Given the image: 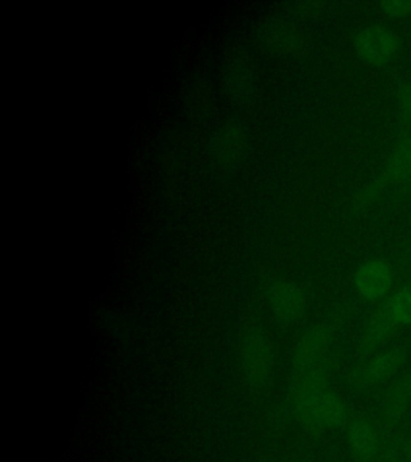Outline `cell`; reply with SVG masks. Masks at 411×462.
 Returning <instances> with one entry per match:
<instances>
[{
	"label": "cell",
	"mask_w": 411,
	"mask_h": 462,
	"mask_svg": "<svg viewBox=\"0 0 411 462\" xmlns=\"http://www.w3.org/2000/svg\"><path fill=\"white\" fill-rule=\"evenodd\" d=\"M246 135L235 124H225L210 138V154L220 166H235L243 158Z\"/></svg>",
	"instance_id": "obj_6"
},
{
	"label": "cell",
	"mask_w": 411,
	"mask_h": 462,
	"mask_svg": "<svg viewBox=\"0 0 411 462\" xmlns=\"http://www.w3.org/2000/svg\"><path fill=\"white\" fill-rule=\"evenodd\" d=\"M264 41L272 49L280 51H291L293 49H296L301 39L297 37L296 29L293 28L288 23L272 22L266 28Z\"/></svg>",
	"instance_id": "obj_10"
},
{
	"label": "cell",
	"mask_w": 411,
	"mask_h": 462,
	"mask_svg": "<svg viewBox=\"0 0 411 462\" xmlns=\"http://www.w3.org/2000/svg\"><path fill=\"white\" fill-rule=\"evenodd\" d=\"M267 300L274 317L283 323H293L303 317L305 309L304 291L296 282L275 280L267 288Z\"/></svg>",
	"instance_id": "obj_3"
},
{
	"label": "cell",
	"mask_w": 411,
	"mask_h": 462,
	"mask_svg": "<svg viewBox=\"0 0 411 462\" xmlns=\"http://www.w3.org/2000/svg\"><path fill=\"white\" fill-rule=\"evenodd\" d=\"M400 361L402 356L398 354V350H392L376 356L375 360L369 363L361 371V381L365 383H383L397 371Z\"/></svg>",
	"instance_id": "obj_9"
},
{
	"label": "cell",
	"mask_w": 411,
	"mask_h": 462,
	"mask_svg": "<svg viewBox=\"0 0 411 462\" xmlns=\"http://www.w3.org/2000/svg\"><path fill=\"white\" fill-rule=\"evenodd\" d=\"M389 172L396 180H406L411 177V140H406L396 152L390 161Z\"/></svg>",
	"instance_id": "obj_13"
},
{
	"label": "cell",
	"mask_w": 411,
	"mask_h": 462,
	"mask_svg": "<svg viewBox=\"0 0 411 462\" xmlns=\"http://www.w3.org/2000/svg\"><path fill=\"white\" fill-rule=\"evenodd\" d=\"M354 49L361 61L371 66H381L396 55L397 41L388 29L369 26L355 36Z\"/></svg>",
	"instance_id": "obj_4"
},
{
	"label": "cell",
	"mask_w": 411,
	"mask_h": 462,
	"mask_svg": "<svg viewBox=\"0 0 411 462\" xmlns=\"http://www.w3.org/2000/svg\"><path fill=\"white\" fill-rule=\"evenodd\" d=\"M383 303L397 325H411V288L400 289Z\"/></svg>",
	"instance_id": "obj_12"
},
{
	"label": "cell",
	"mask_w": 411,
	"mask_h": 462,
	"mask_svg": "<svg viewBox=\"0 0 411 462\" xmlns=\"http://www.w3.org/2000/svg\"><path fill=\"white\" fill-rule=\"evenodd\" d=\"M239 361L246 383L253 389L266 387L272 375V344L267 332L253 326L245 332L239 346Z\"/></svg>",
	"instance_id": "obj_1"
},
{
	"label": "cell",
	"mask_w": 411,
	"mask_h": 462,
	"mask_svg": "<svg viewBox=\"0 0 411 462\" xmlns=\"http://www.w3.org/2000/svg\"><path fill=\"white\" fill-rule=\"evenodd\" d=\"M349 445L360 459H371L378 455L379 437L369 422L359 420L349 427Z\"/></svg>",
	"instance_id": "obj_8"
},
{
	"label": "cell",
	"mask_w": 411,
	"mask_h": 462,
	"mask_svg": "<svg viewBox=\"0 0 411 462\" xmlns=\"http://www.w3.org/2000/svg\"><path fill=\"white\" fill-rule=\"evenodd\" d=\"M225 86L235 98H246L253 92L254 72L245 58L235 57L227 66Z\"/></svg>",
	"instance_id": "obj_7"
},
{
	"label": "cell",
	"mask_w": 411,
	"mask_h": 462,
	"mask_svg": "<svg viewBox=\"0 0 411 462\" xmlns=\"http://www.w3.org/2000/svg\"><path fill=\"white\" fill-rule=\"evenodd\" d=\"M294 404L299 416L311 426L334 429L344 424L346 406L325 389L294 393Z\"/></svg>",
	"instance_id": "obj_2"
},
{
	"label": "cell",
	"mask_w": 411,
	"mask_h": 462,
	"mask_svg": "<svg viewBox=\"0 0 411 462\" xmlns=\"http://www.w3.org/2000/svg\"><path fill=\"white\" fill-rule=\"evenodd\" d=\"M397 321L392 318L388 307L381 305V309L376 311L371 321H369V329H367V340L371 346L381 344L383 340L388 339L390 332L397 328Z\"/></svg>",
	"instance_id": "obj_11"
},
{
	"label": "cell",
	"mask_w": 411,
	"mask_h": 462,
	"mask_svg": "<svg viewBox=\"0 0 411 462\" xmlns=\"http://www.w3.org/2000/svg\"><path fill=\"white\" fill-rule=\"evenodd\" d=\"M383 8L386 10V14H390V16L400 18V16H406V14H411V2L392 0V2L383 4Z\"/></svg>",
	"instance_id": "obj_14"
},
{
	"label": "cell",
	"mask_w": 411,
	"mask_h": 462,
	"mask_svg": "<svg viewBox=\"0 0 411 462\" xmlns=\"http://www.w3.org/2000/svg\"><path fill=\"white\" fill-rule=\"evenodd\" d=\"M354 282L361 297L376 302L388 296L394 282V272L388 260L371 259L357 270Z\"/></svg>",
	"instance_id": "obj_5"
},
{
	"label": "cell",
	"mask_w": 411,
	"mask_h": 462,
	"mask_svg": "<svg viewBox=\"0 0 411 462\" xmlns=\"http://www.w3.org/2000/svg\"><path fill=\"white\" fill-rule=\"evenodd\" d=\"M402 106H404L406 113H411V90H406L402 98Z\"/></svg>",
	"instance_id": "obj_15"
}]
</instances>
